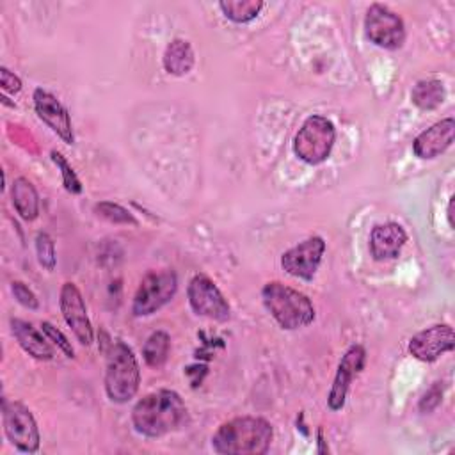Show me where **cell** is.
I'll return each mask as SVG.
<instances>
[{
	"label": "cell",
	"instance_id": "2e32d148",
	"mask_svg": "<svg viewBox=\"0 0 455 455\" xmlns=\"http://www.w3.org/2000/svg\"><path fill=\"white\" fill-rule=\"evenodd\" d=\"M407 242V233L398 222H386L373 226L370 233V252L373 259H395Z\"/></svg>",
	"mask_w": 455,
	"mask_h": 455
},
{
	"label": "cell",
	"instance_id": "ba28073f",
	"mask_svg": "<svg viewBox=\"0 0 455 455\" xmlns=\"http://www.w3.org/2000/svg\"><path fill=\"white\" fill-rule=\"evenodd\" d=\"M364 34L375 46L398 50L405 41V23L389 7L371 4L364 16Z\"/></svg>",
	"mask_w": 455,
	"mask_h": 455
},
{
	"label": "cell",
	"instance_id": "6da1fadb",
	"mask_svg": "<svg viewBox=\"0 0 455 455\" xmlns=\"http://www.w3.org/2000/svg\"><path fill=\"white\" fill-rule=\"evenodd\" d=\"M187 418L183 398L172 389H158L142 396L132 409V425L144 437H162L178 430Z\"/></svg>",
	"mask_w": 455,
	"mask_h": 455
},
{
	"label": "cell",
	"instance_id": "3957f363",
	"mask_svg": "<svg viewBox=\"0 0 455 455\" xmlns=\"http://www.w3.org/2000/svg\"><path fill=\"white\" fill-rule=\"evenodd\" d=\"M261 300L270 316L286 331L307 327L315 320L309 297L281 281H268L261 288Z\"/></svg>",
	"mask_w": 455,
	"mask_h": 455
},
{
	"label": "cell",
	"instance_id": "83f0119b",
	"mask_svg": "<svg viewBox=\"0 0 455 455\" xmlns=\"http://www.w3.org/2000/svg\"><path fill=\"white\" fill-rule=\"evenodd\" d=\"M0 85H2V89L5 91V92H12V94H16V92H20L21 91V80H20V76L18 75H14L11 69H7L5 66H2L0 68Z\"/></svg>",
	"mask_w": 455,
	"mask_h": 455
},
{
	"label": "cell",
	"instance_id": "d4e9b609",
	"mask_svg": "<svg viewBox=\"0 0 455 455\" xmlns=\"http://www.w3.org/2000/svg\"><path fill=\"white\" fill-rule=\"evenodd\" d=\"M36 252H37V261L43 268H46V270L55 268V261H57L55 242L48 233L39 231L36 235Z\"/></svg>",
	"mask_w": 455,
	"mask_h": 455
},
{
	"label": "cell",
	"instance_id": "30bf717a",
	"mask_svg": "<svg viewBox=\"0 0 455 455\" xmlns=\"http://www.w3.org/2000/svg\"><path fill=\"white\" fill-rule=\"evenodd\" d=\"M325 240L318 235L307 236L306 240L299 242L297 245L290 247L281 256V267L286 274L311 281L322 263L325 252Z\"/></svg>",
	"mask_w": 455,
	"mask_h": 455
},
{
	"label": "cell",
	"instance_id": "52a82bcc",
	"mask_svg": "<svg viewBox=\"0 0 455 455\" xmlns=\"http://www.w3.org/2000/svg\"><path fill=\"white\" fill-rule=\"evenodd\" d=\"M2 423L7 439L23 453L39 450L41 435L32 411L21 402L2 400Z\"/></svg>",
	"mask_w": 455,
	"mask_h": 455
},
{
	"label": "cell",
	"instance_id": "8992f818",
	"mask_svg": "<svg viewBox=\"0 0 455 455\" xmlns=\"http://www.w3.org/2000/svg\"><path fill=\"white\" fill-rule=\"evenodd\" d=\"M176 291H178V275L172 268L148 272L142 277L133 295V302H132L133 316H149L156 313L160 307H164L167 302L172 300Z\"/></svg>",
	"mask_w": 455,
	"mask_h": 455
},
{
	"label": "cell",
	"instance_id": "603a6c76",
	"mask_svg": "<svg viewBox=\"0 0 455 455\" xmlns=\"http://www.w3.org/2000/svg\"><path fill=\"white\" fill-rule=\"evenodd\" d=\"M94 212L98 217H101L112 224H126V226L139 224L130 210H126L124 206L112 203V201H100L98 204H94Z\"/></svg>",
	"mask_w": 455,
	"mask_h": 455
},
{
	"label": "cell",
	"instance_id": "7a4b0ae2",
	"mask_svg": "<svg viewBox=\"0 0 455 455\" xmlns=\"http://www.w3.org/2000/svg\"><path fill=\"white\" fill-rule=\"evenodd\" d=\"M274 439L272 425L259 416H236L224 421L212 437L220 455H263Z\"/></svg>",
	"mask_w": 455,
	"mask_h": 455
},
{
	"label": "cell",
	"instance_id": "d6986e66",
	"mask_svg": "<svg viewBox=\"0 0 455 455\" xmlns=\"http://www.w3.org/2000/svg\"><path fill=\"white\" fill-rule=\"evenodd\" d=\"M12 204L23 220H36L39 215V194L32 181L25 176H18L11 187Z\"/></svg>",
	"mask_w": 455,
	"mask_h": 455
},
{
	"label": "cell",
	"instance_id": "7402d4cb",
	"mask_svg": "<svg viewBox=\"0 0 455 455\" xmlns=\"http://www.w3.org/2000/svg\"><path fill=\"white\" fill-rule=\"evenodd\" d=\"M265 7V4L261 0H224L219 2V9L222 11V14L235 21V23H249L252 21L261 9Z\"/></svg>",
	"mask_w": 455,
	"mask_h": 455
},
{
	"label": "cell",
	"instance_id": "ffe728a7",
	"mask_svg": "<svg viewBox=\"0 0 455 455\" xmlns=\"http://www.w3.org/2000/svg\"><path fill=\"white\" fill-rule=\"evenodd\" d=\"M444 100H446V89H444V84L437 78L419 80L411 91V101L419 110H434L441 107Z\"/></svg>",
	"mask_w": 455,
	"mask_h": 455
},
{
	"label": "cell",
	"instance_id": "f1b7e54d",
	"mask_svg": "<svg viewBox=\"0 0 455 455\" xmlns=\"http://www.w3.org/2000/svg\"><path fill=\"white\" fill-rule=\"evenodd\" d=\"M439 402H441V387H439V382H435V386H432V387L423 395V398H421V402H419V409H421L423 412H428V411H432Z\"/></svg>",
	"mask_w": 455,
	"mask_h": 455
},
{
	"label": "cell",
	"instance_id": "e0dca14e",
	"mask_svg": "<svg viewBox=\"0 0 455 455\" xmlns=\"http://www.w3.org/2000/svg\"><path fill=\"white\" fill-rule=\"evenodd\" d=\"M11 332L16 338L18 345L37 361H50L55 355L53 347L48 343L50 339L44 336L41 329H36L30 322L21 318H11Z\"/></svg>",
	"mask_w": 455,
	"mask_h": 455
},
{
	"label": "cell",
	"instance_id": "484cf974",
	"mask_svg": "<svg viewBox=\"0 0 455 455\" xmlns=\"http://www.w3.org/2000/svg\"><path fill=\"white\" fill-rule=\"evenodd\" d=\"M41 331L44 332V336H46L59 350L64 352L66 357H75V350H73V347H71V341H69V339L62 334V331H59L53 323L43 322V323H41Z\"/></svg>",
	"mask_w": 455,
	"mask_h": 455
},
{
	"label": "cell",
	"instance_id": "8fae6325",
	"mask_svg": "<svg viewBox=\"0 0 455 455\" xmlns=\"http://www.w3.org/2000/svg\"><path fill=\"white\" fill-rule=\"evenodd\" d=\"M364 363H366V350L363 345L355 343L345 350V354L338 363L332 386L327 395V405L331 411L336 412L345 407L350 384L361 373V370L364 368Z\"/></svg>",
	"mask_w": 455,
	"mask_h": 455
},
{
	"label": "cell",
	"instance_id": "44dd1931",
	"mask_svg": "<svg viewBox=\"0 0 455 455\" xmlns=\"http://www.w3.org/2000/svg\"><path fill=\"white\" fill-rule=\"evenodd\" d=\"M169 350L171 336L165 331H155L142 347V357L149 368H162L169 357Z\"/></svg>",
	"mask_w": 455,
	"mask_h": 455
},
{
	"label": "cell",
	"instance_id": "ac0fdd59",
	"mask_svg": "<svg viewBox=\"0 0 455 455\" xmlns=\"http://www.w3.org/2000/svg\"><path fill=\"white\" fill-rule=\"evenodd\" d=\"M196 62V55H194V48L187 39H172L162 57V64L164 69L169 75L174 76H183L187 73H190V69L194 68Z\"/></svg>",
	"mask_w": 455,
	"mask_h": 455
},
{
	"label": "cell",
	"instance_id": "cb8c5ba5",
	"mask_svg": "<svg viewBox=\"0 0 455 455\" xmlns=\"http://www.w3.org/2000/svg\"><path fill=\"white\" fill-rule=\"evenodd\" d=\"M50 156H52L53 164L57 165V169L60 171V178H62L64 188H66L69 194H82V190H84L82 181H80V178L76 176L75 169H73V167L69 165V162L66 160V156H64L60 151H57V149H52Z\"/></svg>",
	"mask_w": 455,
	"mask_h": 455
},
{
	"label": "cell",
	"instance_id": "4316f807",
	"mask_svg": "<svg viewBox=\"0 0 455 455\" xmlns=\"http://www.w3.org/2000/svg\"><path fill=\"white\" fill-rule=\"evenodd\" d=\"M11 291H12L14 299H16L21 306H25V307H28V309H37V307H39V300H37L36 293H34L25 283H21V281H12V283H11Z\"/></svg>",
	"mask_w": 455,
	"mask_h": 455
},
{
	"label": "cell",
	"instance_id": "5b68a950",
	"mask_svg": "<svg viewBox=\"0 0 455 455\" xmlns=\"http://www.w3.org/2000/svg\"><path fill=\"white\" fill-rule=\"evenodd\" d=\"M336 140V128L331 119L313 114L304 119L293 139V153L309 165L325 162Z\"/></svg>",
	"mask_w": 455,
	"mask_h": 455
},
{
	"label": "cell",
	"instance_id": "277c9868",
	"mask_svg": "<svg viewBox=\"0 0 455 455\" xmlns=\"http://www.w3.org/2000/svg\"><path fill=\"white\" fill-rule=\"evenodd\" d=\"M140 384V368L133 350L121 339L114 341L107 354L105 393L114 403L130 402Z\"/></svg>",
	"mask_w": 455,
	"mask_h": 455
},
{
	"label": "cell",
	"instance_id": "4fadbf2b",
	"mask_svg": "<svg viewBox=\"0 0 455 455\" xmlns=\"http://www.w3.org/2000/svg\"><path fill=\"white\" fill-rule=\"evenodd\" d=\"M455 334L448 323H434L409 339V352L412 357L423 363H432L443 354L453 350Z\"/></svg>",
	"mask_w": 455,
	"mask_h": 455
},
{
	"label": "cell",
	"instance_id": "9c48e42d",
	"mask_svg": "<svg viewBox=\"0 0 455 455\" xmlns=\"http://www.w3.org/2000/svg\"><path fill=\"white\" fill-rule=\"evenodd\" d=\"M187 297L192 311L215 322H228L231 307L219 286L204 274H196L187 288Z\"/></svg>",
	"mask_w": 455,
	"mask_h": 455
},
{
	"label": "cell",
	"instance_id": "9a60e30c",
	"mask_svg": "<svg viewBox=\"0 0 455 455\" xmlns=\"http://www.w3.org/2000/svg\"><path fill=\"white\" fill-rule=\"evenodd\" d=\"M455 135V121L453 117L441 119L434 123L430 128L423 130L412 140V151L421 160H432L444 153L453 144Z\"/></svg>",
	"mask_w": 455,
	"mask_h": 455
},
{
	"label": "cell",
	"instance_id": "f546056e",
	"mask_svg": "<svg viewBox=\"0 0 455 455\" xmlns=\"http://www.w3.org/2000/svg\"><path fill=\"white\" fill-rule=\"evenodd\" d=\"M448 224L450 228H453V197H450V203H448Z\"/></svg>",
	"mask_w": 455,
	"mask_h": 455
},
{
	"label": "cell",
	"instance_id": "5bb4252c",
	"mask_svg": "<svg viewBox=\"0 0 455 455\" xmlns=\"http://www.w3.org/2000/svg\"><path fill=\"white\" fill-rule=\"evenodd\" d=\"M34 108L39 119L53 132L57 133L66 144H75V132L71 124V117L68 108L53 96L52 92L37 87L32 94Z\"/></svg>",
	"mask_w": 455,
	"mask_h": 455
},
{
	"label": "cell",
	"instance_id": "7c38bea8",
	"mask_svg": "<svg viewBox=\"0 0 455 455\" xmlns=\"http://www.w3.org/2000/svg\"><path fill=\"white\" fill-rule=\"evenodd\" d=\"M59 306H60L64 322L73 331L78 343L89 347L94 341V331H92V325H91V320L87 315L84 297L75 283L68 281L60 286Z\"/></svg>",
	"mask_w": 455,
	"mask_h": 455
}]
</instances>
